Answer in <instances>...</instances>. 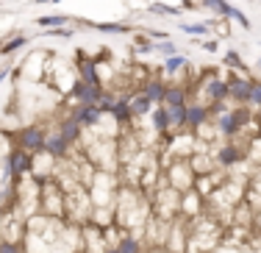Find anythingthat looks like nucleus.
I'll use <instances>...</instances> for the list:
<instances>
[{
  "label": "nucleus",
  "instance_id": "f257e3e1",
  "mask_svg": "<svg viewBox=\"0 0 261 253\" xmlns=\"http://www.w3.org/2000/svg\"><path fill=\"white\" fill-rule=\"evenodd\" d=\"M31 170H34V153L22 150V147H11L9 153H6L3 159V175L11 178V181H22V178L31 175Z\"/></svg>",
  "mask_w": 261,
  "mask_h": 253
},
{
  "label": "nucleus",
  "instance_id": "f03ea898",
  "mask_svg": "<svg viewBox=\"0 0 261 253\" xmlns=\"http://www.w3.org/2000/svg\"><path fill=\"white\" fill-rule=\"evenodd\" d=\"M167 184H170L172 189H178V192H189L192 187H195V181H197V175H195V170H192V164H189V159H172V164L167 167V178H164Z\"/></svg>",
  "mask_w": 261,
  "mask_h": 253
},
{
  "label": "nucleus",
  "instance_id": "7ed1b4c3",
  "mask_svg": "<svg viewBox=\"0 0 261 253\" xmlns=\"http://www.w3.org/2000/svg\"><path fill=\"white\" fill-rule=\"evenodd\" d=\"M45 139H47V131H45V125H39V122H31V125H22L20 131H17V137H14V145L17 147H22V150H28V153H42L45 150Z\"/></svg>",
  "mask_w": 261,
  "mask_h": 253
},
{
  "label": "nucleus",
  "instance_id": "20e7f679",
  "mask_svg": "<svg viewBox=\"0 0 261 253\" xmlns=\"http://www.w3.org/2000/svg\"><path fill=\"white\" fill-rule=\"evenodd\" d=\"M247 159V147H242L236 139H222V145L214 150V162L220 170H231Z\"/></svg>",
  "mask_w": 261,
  "mask_h": 253
},
{
  "label": "nucleus",
  "instance_id": "39448f33",
  "mask_svg": "<svg viewBox=\"0 0 261 253\" xmlns=\"http://www.w3.org/2000/svg\"><path fill=\"white\" fill-rule=\"evenodd\" d=\"M250 86H253V78L245 75V72H231L228 78V100L231 106H247L250 103Z\"/></svg>",
  "mask_w": 261,
  "mask_h": 253
},
{
  "label": "nucleus",
  "instance_id": "423d86ee",
  "mask_svg": "<svg viewBox=\"0 0 261 253\" xmlns=\"http://www.w3.org/2000/svg\"><path fill=\"white\" fill-rule=\"evenodd\" d=\"M70 114L78 120V125L84 128V131H92V128H97L106 120V112L97 106V103H92V106H78L75 103V106L70 109Z\"/></svg>",
  "mask_w": 261,
  "mask_h": 253
},
{
  "label": "nucleus",
  "instance_id": "0eeeda50",
  "mask_svg": "<svg viewBox=\"0 0 261 253\" xmlns=\"http://www.w3.org/2000/svg\"><path fill=\"white\" fill-rule=\"evenodd\" d=\"M103 89L106 86H92V84H86V81L78 78V81L72 84V89H70V97L78 103V106H92V103H100Z\"/></svg>",
  "mask_w": 261,
  "mask_h": 253
},
{
  "label": "nucleus",
  "instance_id": "6e6552de",
  "mask_svg": "<svg viewBox=\"0 0 261 253\" xmlns=\"http://www.w3.org/2000/svg\"><path fill=\"white\" fill-rule=\"evenodd\" d=\"M45 153H50L56 162H61V159H70L72 153V142L64 139V134L56 128V131H47V139H45Z\"/></svg>",
  "mask_w": 261,
  "mask_h": 253
},
{
  "label": "nucleus",
  "instance_id": "1a4fd4ad",
  "mask_svg": "<svg viewBox=\"0 0 261 253\" xmlns=\"http://www.w3.org/2000/svg\"><path fill=\"white\" fill-rule=\"evenodd\" d=\"M208 120H211V109L208 106H203V103H197V100H192L189 106H186V131L195 134L197 128L206 125Z\"/></svg>",
  "mask_w": 261,
  "mask_h": 253
},
{
  "label": "nucleus",
  "instance_id": "9d476101",
  "mask_svg": "<svg viewBox=\"0 0 261 253\" xmlns=\"http://www.w3.org/2000/svg\"><path fill=\"white\" fill-rule=\"evenodd\" d=\"M167 86H170V84H167L161 75H150L145 84L139 86V92H142V95L150 97L153 106H161V103H164V95H167Z\"/></svg>",
  "mask_w": 261,
  "mask_h": 253
},
{
  "label": "nucleus",
  "instance_id": "9b49d317",
  "mask_svg": "<svg viewBox=\"0 0 261 253\" xmlns=\"http://www.w3.org/2000/svg\"><path fill=\"white\" fill-rule=\"evenodd\" d=\"M78 78H81V81H86V84H92V86H106L103 78H100V72H97V61L95 59H86L84 53H78Z\"/></svg>",
  "mask_w": 261,
  "mask_h": 253
},
{
  "label": "nucleus",
  "instance_id": "f8f14e48",
  "mask_svg": "<svg viewBox=\"0 0 261 253\" xmlns=\"http://www.w3.org/2000/svg\"><path fill=\"white\" fill-rule=\"evenodd\" d=\"M128 106H130V117H134V120L150 117V112H153V100H150L147 95H142L139 89L130 92V95H128Z\"/></svg>",
  "mask_w": 261,
  "mask_h": 253
},
{
  "label": "nucleus",
  "instance_id": "ddd939ff",
  "mask_svg": "<svg viewBox=\"0 0 261 253\" xmlns=\"http://www.w3.org/2000/svg\"><path fill=\"white\" fill-rule=\"evenodd\" d=\"M150 128H153V134H156V137H161V139L172 134L167 106H153V112H150Z\"/></svg>",
  "mask_w": 261,
  "mask_h": 253
},
{
  "label": "nucleus",
  "instance_id": "4468645a",
  "mask_svg": "<svg viewBox=\"0 0 261 253\" xmlns=\"http://www.w3.org/2000/svg\"><path fill=\"white\" fill-rule=\"evenodd\" d=\"M145 239L139 234H130V231H122L120 239H117V250L120 253H145Z\"/></svg>",
  "mask_w": 261,
  "mask_h": 253
},
{
  "label": "nucleus",
  "instance_id": "2eb2a0df",
  "mask_svg": "<svg viewBox=\"0 0 261 253\" xmlns=\"http://www.w3.org/2000/svg\"><path fill=\"white\" fill-rule=\"evenodd\" d=\"M59 131L64 134V139L72 142V145H75V142H81V137H84V128L78 125V120H75L70 112H67V114L59 120Z\"/></svg>",
  "mask_w": 261,
  "mask_h": 253
},
{
  "label": "nucleus",
  "instance_id": "dca6fc26",
  "mask_svg": "<svg viewBox=\"0 0 261 253\" xmlns=\"http://www.w3.org/2000/svg\"><path fill=\"white\" fill-rule=\"evenodd\" d=\"M84 28H92V31H97V34H114V36L134 34V28L125 26V22H86L84 20Z\"/></svg>",
  "mask_w": 261,
  "mask_h": 253
},
{
  "label": "nucleus",
  "instance_id": "f3484780",
  "mask_svg": "<svg viewBox=\"0 0 261 253\" xmlns=\"http://www.w3.org/2000/svg\"><path fill=\"white\" fill-rule=\"evenodd\" d=\"M200 203H203V195L192 187L189 192L181 195V212L186 214V217H195V214H200Z\"/></svg>",
  "mask_w": 261,
  "mask_h": 253
},
{
  "label": "nucleus",
  "instance_id": "a211bd4d",
  "mask_svg": "<svg viewBox=\"0 0 261 253\" xmlns=\"http://www.w3.org/2000/svg\"><path fill=\"white\" fill-rule=\"evenodd\" d=\"M186 64H189V59H186L184 53H175V56L164 59L161 70H164V75H170V78H181L184 70H186Z\"/></svg>",
  "mask_w": 261,
  "mask_h": 253
},
{
  "label": "nucleus",
  "instance_id": "6ab92c4d",
  "mask_svg": "<svg viewBox=\"0 0 261 253\" xmlns=\"http://www.w3.org/2000/svg\"><path fill=\"white\" fill-rule=\"evenodd\" d=\"M25 45H31V36L28 34H17V36H11L9 42H3V45H0V56H11V53L22 50Z\"/></svg>",
  "mask_w": 261,
  "mask_h": 253
},
{
  "label": "nucleus",
  "instance_id": "aec40b11",
  "mask_svg": "<svg viewBox=\"0 0 261 253\" xmlns=\"http://www.w3.org/2000/svg\"><path fill=\"white\" fill-rule=\"evenodd\" d=\"M147 14H159V17H181L184 9L181 6H167L161 3V0H153L150 6H147Z\"/></svg>",
  "mask_w": 261,
  "mask_h": 253
},
{
  "label": "nucleus",
  "instance_id": "412c9836",
  "mask_svg": "<svg viewBox=\"0 0 261 253\" xmlns=\"http://www.w3.org/2000/svg\"><path fill=\"white\" fill-rule=\"evenodd\" d=\"M153 53L161 59H170V56H175L178 53V42L175 39H153Z\"/></svg>",
  "mask_w": 261,
  "mask_h": 253
},
{
  "label": "nucleus",
  "instance_id": "4be33fe9",
  "mask_svg": "<svg viewBox=\"0 0 261 253\" xmlns=\"http://www.w3.org/2000/svg\"><path fill=\"white\" fill-rule=\"evenodd\" d=\"M67 22H70V17H67V14H42V17H36V22H34V26H39L42 31H47V28L67 26Z\"/></svg>",
  "mask_w": 261,
  "mask_h": 253
},
{
  "label": "nucleus",
  "instance_id": "5701e85b",
  "mask_svg": "<svg viewBox=\"0 0 261 253\" xmlns=\"http://www.w3.org/2000/svg\"><path fill=\"white\" fill-rule=\"evenodd\" d=\"M178 28H181L186 36H195V39H203V36L211 34L208 22H178Z\"/></svg>",
  "mask_w": 261,
  "mask_h": 253
},
{
  "label": "nucleus",
  "instance_id": "b1692460",
  "mask_svg": "<svg viewBox=\"0 0 261 253\" xmlns=\"http://www.w3.org/2000/svg\"><path fill=\"white\" fill-rule=\"evenodd\" d=\"M203 6H208L220 20H228V11H231V3H228V0H203Z\"/></svg>",
  "mask_w": 261,
  "mask_h": 253
},
{
  "label": "nucleus",
  "instance_id": "393cba45",
  "mask_svg": "<svg viewBox=\"0 0 261 253\" xmlns=\"http://www.w3.org/2000/svg\"><path fill=\"white\" fill-rule=\"evenodd\" d=\"M222 64H228L231 70H236V72H245L247 67H245V61H242V56L236 50H225V56H222Z\"/></svg>",
  "mask_w": 261,
  "mask_h": 253
},
{
  "label": "nucleus",
  "instance_id": "a878e982",
  "mask_svg": "<svg viewBox=\"0 0 261 253\" xmlns=\"http://www.w3.org/2000/svg\"><path fill=\"white\" fill-rule=\"evenodd\" d=\"M228 20L239 22V26H242V31H250V28H253L250 17H247L245 11H242V9H236V6H231V11H228Z\"/></svg>",
  "mask_w": 261,
  "mask_h": 253
},
{
  "label": "nucleus",
  "instance_id": "bb28decb",
  "mask_svg": "<svg viewBox=\"0 0 261 253\" xmlns=\"http://www.w3.org/2000/svg\"><path fill=\"white\" fill-rule=\"evenodd\" d=\"M247 106L253 112H261V78H253V86H250V103Z\"/></svg>",
  "mask_w": 261,
  "mask_h": 253
},
{
  "label": "nucleus",
  "instance_id": "cd10ccee",
  "mask_svg": "<svg viewBox=\"0 0 261 253\" xmlns=\"http://www.w3.org/2000/svg\"><path fill=\"white\" fill-rule=\"evenodd\" d=\"M0 253H25V248H22V242H11V239L0 237Z\"/></svg>",
  "mask_w": 261,
  "mask_h": 253
},
{
  "label": "nucleus",
  "instance_id": "c85d7f7f",
  "mask_svg": "<svg viewBox=\"0 0 261 253\" xmlns=\"http://www.w3.org/2000/svg\"><path fill=\"white\" fill-rule=\"evenodd\" d=\"M197 47H203L206 53H220V42L217 39H197Z\"/></svg>",
  "mask_w": 261,
  "mask_h": 253
},
{
  "label": "nucleus",
  "instance_id": "c756f323",
  "mask_svg": "<svg viewBox=\"0 0 261 253\" xmlns=\"http://www.w3.org/2000/svg\"><path fill=\"white\" fill-rule=\"evenodd\" d=\"M145 253H172V250H164L161 245H147V248H145Z\"/></svg>",
  "mask_w": 261,
  "mask_h": 253
},
{
  "label": "nucleus",
  "instance_id": "7c9ffc66",
  "mask_svg": "<svg viewBox=\"0 0 261 253\" xmlns=\"http://www.w3.org/2000/svg\"><path fill=\"white\" fill-rule=\"evenodd\" d=\"M9 75H11V67H6V70H0V84H3Z\"/></svg>",
  "mask_w": 261,
  "mask_h": 253
},
{
  "label": "nucleus",
  "instance_id": "2f4dec72",
  "mask_svg": "<svg viewBox=\"0 0 261 253\" xmlns=\"http://www.w3.org/2000/svg\"><path fill=\"white\" fill-rule=\"evenodd\" d=\"M217 253H242V248H220Z\"/></svg>",
  "mask_w": 261,
  "mask_h": 253
},
{
  "label": "nucleus",
  "instance_id": "473e14b6",
  "mask_svg": "<svg viewBox=\"0 0 261 253\" xmlns=\"http://www.w3.org/2000/svg\"><path fill=\"white\" fill-rule=\"evenodd\" d=\"M106 253H120V250H117V245H109V248H106Z\"/></svg>",
  "mask_w": 261,
  "mask_h": 253
},
{
  "label": "nucleus",
  "instance_id": "72a5a7b5",
  "mask_svg": "<svg viewBox=\"0 0 261 253\" xmlns=\"http://www.w3.org/2000/svg\"><path fill=\"white\" fill-rule=\"evenodd\" d=\"M256 70H258V72H261V56H258V59H256Z\"/></svg>",
  "mask_w": 261,
  "mask_h": 253
},
{
  "label": "nucleus",
  "instance_id": "f704fd0d",
  "mask_svg": "<svg viewBox=\"0 0 261 253\" xmlns=\"http://www.w3.org/2000/svg\"><path fill=\"white\" fill-rule=\"evenodd\" d=\"M34 3H56V0H34Z\"/></svg>",
  "mask_w": 261,
  "mask_h": 253
},
{
  "label": "nucleus",
  "instance_id": "c9c22d12",
  "mask_svg": "<svg viewBox=\"0 0 261 253\" xmlns=\"http://www.w3.org/2000/svg\"><path fill=\"white\" fill-rule=\"evenodd\" d=\"M258 120H261V112H258Z\"/></svg>",
  "mask_w": 261,
  "mask_h": 253
},
{
  "label": "nucleus",
  "instance_id": "e433bc0d",
  "mask_svg": "<svg viewBox=\"0 0 261 253\" xmlns=\"http://www.w3.org/2000/svg\"><path fill=\"white\" fill-rule=\"evenodd\" d=\"M56 3H61V0H56Z\"/></svg>",
  "mask_w": 261,
  "mask_h": 253
},
{
  "label": "nucleus",
  "instance_id": "4c0bfd02",
  "mask_svg": "<svg viewBox=\"0 0 261 253\" xmlns=\"http://www.w3.org/2000/svg\"><path fill=\"white\" fill-rule=\"evenodd\" d=\"M256 3H261V0H256Z\"/></svg>",
  "mask_w": 261,
  "mask_h": 253
}]
</instances>
